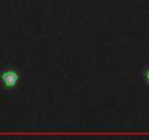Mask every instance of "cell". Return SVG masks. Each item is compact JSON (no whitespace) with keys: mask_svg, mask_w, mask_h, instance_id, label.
Segmentation results:
<instances>
[{"mask_svg":"<svg viewBox=\"0 0 149 140\" xmlns=\"http://www.w3.org/2000/svg\"><path fill=\"white\" fill-rule=\"evenodd\" d=\"M19 79H21L19 72L10 66L0 70V86L8 92L16 89V86L19 85Z\"/></svg>","mask_w":149,"mask_h":140,"instance_id":"1","label":"cell"},{"mask_svg":"<svg viewBox=\"0 0 149 140\" xmlns=\"http://www.w3.org/2000/svg\"><path fill=\"white\" fill-rule=\"evenodd\" d=\"M142 79H143V82H145V85L146 86H149V67H146L143 72H142Z\"/></svg>","mask_w":149,"mask_h":140,"instance_id":"2","label":"cell"}]
</instances>
